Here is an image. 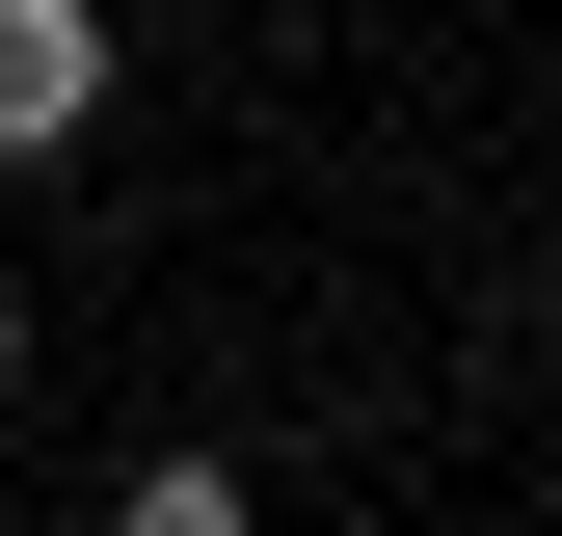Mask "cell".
Wrapping results in <instances>:
<instances>
[{"label": "cell", "mask_w": 562, "mask_h": 536, "mask_svg": "<svg viewBox=\"0 0 562 536\" xmlns=\"http://www.w3.org/2000/svg\"><path fill=\"white\" fill-rule=\"evenodd\" d=\"M108 134V0H0V161H81Z\"/></svg>", "instance_id": "1"}, {"label": "cell", "mask_w": 562, "mask_h": 536, "mask_svg": "<svg viewBox=\"0 0 562 536\" xmlns=\"http://www.w3.org/2000/svg\"><path fill=\"white\" fill-rule=\"evenodd\" d=\"M108 536H268V483H241V456H134Z\"/></svg>", "instance_id": "2"}, {"label": "cell", "mask_w": 562, "mask_h": 536, "mask_svg": "<svg viewBox=\"0 0 562 536\" xmlns=\"http://www.w3.org/2000/svg\"><path fill=\"white\" fill-rule=\"evenodd\" d=\"M0 402H27V295H0Z\"/></svg>", "instance_id": "3"}, {"label": "cell", "mask_w": 562, "mask_h": 536, "mask_svg": "<svg viewBox=\"0 0 562 536\" xmlns=\"http://www.w3.org/2000/svg\"><path fill=\"white\" fill-rule=\"evenodd\" d=\"M536 349H562V295H536Z\"/></svg>", "instance_id": "4"}]
</instances>
